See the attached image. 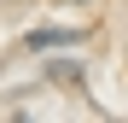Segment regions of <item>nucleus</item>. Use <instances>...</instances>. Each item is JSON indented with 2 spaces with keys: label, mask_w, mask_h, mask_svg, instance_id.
Returning <instances> with one entry per match:
<instances>
[{
  "label": "nucleus",
  "mask_w": 128,
  "mask_h": 123,
  "mask_svg": "<svg viewBox=\"0 0 128 123\" xmlns=\"http://www.w3.org/2000/svg\"><path fill=\"white\" fill-rule=\"evenodd\" d=\"M82 41H88L82 29H35V35H29V47L41 53V47H82Z\"/></svg>",
  "instance_id": "f257e3e1"
},
{
  "label": "nucleus",
  "mask_w": 128,
  "mask_h": 123,
  "mask_svg": "<svg viewBox=\"0 0 128 123\" xmlns=\"http://www.w3.org/2000/svg\"><path fill=\"white\" fill-rule=\"evenodd\" d=\"M47 76L58 82V88H88V76H82L76 65H47Z\"/></svg>",
  "instance_id": "f03ea898"
}]
</instances>
